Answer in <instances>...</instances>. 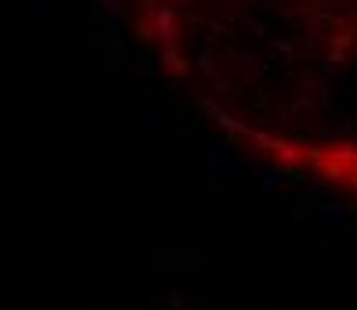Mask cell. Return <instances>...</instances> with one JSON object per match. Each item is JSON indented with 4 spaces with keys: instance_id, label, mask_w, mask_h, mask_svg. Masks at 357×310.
<instances>
[{
    "instance_id": "obj_1",
    "label": "cell",
    "mask_w": 357,
    "mask_h": 310,
    "mask_svg": "<svg viewBox=\"0 0 357 310\" xmlns=\"http://www.w3.org/2000/svg\"><path fill=\"white\" fill-rule=\"evenodd\" d=\"M318 227H325V231H347V235L357 231V224L347 220L343 202H321L318 206Z\"/></svg>"
},
{
    "instance_id": "obj_2",
    "label": "cell",
    "mask_w": 357,
    "mask_h": 310,
    "mask_svg": "<svg viewBox=\"0 0 357 310\" xmlns=\"http://www.w3.org/2000/svg\"><path fill=\"white\" fill-rule=\"evenodd\" d=\"M202 170L213 173V177H227V173H238V162H231V155L217 144H206L202 148Z\"/></svg>"
},
{
    "instance_id": "obj_3",
    "label": "cell",
    "mask_w": 357,
    "mask_h": 310,
    "mask_svg": "<svg viewBox=\"0 0 357 310\" xmlns=\"http://www.w3.org/2000/svg\"><path fill=\"white\" fill-rule=\"evenodd\" d=\"M271 152H275V162H282V166H300V162L307 159L303 144H289V141H275Z\"/></svg>"
},
{
    "instance_id": "obj_4",
    "label": "cell",
    "mask_w": 357,
    "mask_h": 310,
    "mask_svg": "<svg viewBox=\"0 0 357 310\" xmlns=\"http://www.w3.org/2000/svg\"><path fill=\"white\" fill-rule=\"evenodd\" d=\"M325 159H332V162H357V141H347V137H335V141H328L325 144Z\"/></svg>"
},
{
    "instance_id": "obj_5",
    "label": "cell",
    "mask_w": 357,
    "mask_h": 310,
    "mask_svg": "<svg viewBox=\"0 0 357 310\" xmlns=\"http://www.w3.org/2000/svg\"><path fill=\"white\" fill-rule=\"evenodd\" d=\"M257 180H260V188L264 192H275L278 184H285V177H289V166H282V162H275V166H260L257 162Z\"/></svg>"
},
{
    "instance_id": "obj_6",
    "label": "cell",
    "mask_w": 357,
    "mask_h": 310,
    "mask_svg": "<svg viewBox=\"0 0 357 310\" xmlns=\"http://www.w3.org/2000/svg\"><path fill=\"white\" fill-rule=\"evenodd\" d=\"M149 127H152V134H166V130H170V119H166L162 109H152V123H149Z\"/></svg>"
},
{
    "instance_id": "obj_7",
    "label": "cell",
    "mask_w": 357,
    "mask_h": 310,
    "mask_svg": "<svg viewBox=\"0 0 357 310\" xmlns=\"http://www.w3.org/2000/svg\"><path fill=\"white\" fill-rule=\"evenodd\" d=\"M166 307H170V310H188V303H184V296L177 293V288H170V293H166Z\"/></svg>"
}]
</instances>
